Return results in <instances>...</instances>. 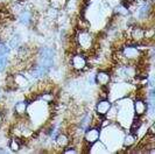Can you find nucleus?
I'll use <instances>...</instances> for the list:
<instances>
[{
  "label": "nucleus",
  "mask_w": 155,
  "mask_h": 154,
  "mask_svg": "<svg viewBox=\"0 0 155 154\" xmlns=\"http://www.w3.org/2000/svg\"><path fill=\"white\" fill-rule=\"evenodd\" d=\"M110 81H111V75H110L107 71H99L96 75V83L99 84L101 86L109 85Z\"/></svg>",
  "instance_id": "obj_8"
},
{
  "label": "nucleus",
  "mask_w": 155,
  "mask_h": 154,
  "mask_svg": "<svg viewBox=\"0 0 155 154\" xmlns=\"http://www.w3.org/2000/svg\"><path fill=\"white\" fill-rule=\"evenodd\" d=\"M19 20H20V22L22 23V25L28 26V25H31V22L33 21V15H31V12L23 11L22 13L19 15Z\"/></svg>",
  "instance_id": "obj_12"
},
{
  "label": "nucleus",
  "mask_w": 155,
  "mask_h": 154,
  "mask_svg": "<svg viewBox=\"0 0 155 154\" xmlns=\"http://www.w3.org/2000/svg\"><path fill=\"white\" fill-rule=\"evenodd\" d=\"M101 138V130L98 127H91L86 129V132L84 133V139L89 145L96 144Z\"/></svg>",
  "instance_id": "obj_3"
},
{
  "label": "nucleus",
  "mask_w": 155,
  "mask_h": 154,
  "mask_svg": "<svg viewBox=\"0 0 155 154\" xmlns=\"http://www.w3.org/2000/svg\"><path fill=\"white\" fill-rule=\"evenodd\" d=\"M120 57L123 59L121 65L127 64V62H137L142 57V53L139 50V48L134 46H125L120 52H119Z\"/></svg>",
  "instance_id": "obj_1"
},
{
  "label": "nucleus",
  "mask_w": 155,
  "mask_h": 154,
  "mask_svg": "<svg viewBox=\"0 0 155 154\" xmlns=\"http://www.w3.org/2000/svg\"><path fill=\"white\" fill-rule=\"evenodd\" d=\"M137 136L134 133H128L124 139V147H131L135 144Z\"/></svg>",
  "instance_id": "obj_13"
},
{
  "label": "nucleus",
  "mask_w": 155,
  "mask_h": 154,
  "mask_svg": "<svg viewBox=\"0 0 155 154\" xmlns=\"http://www.w3.org/2000/svg\"><path fill=\"white\" fill-rule=\"evenodd\" d=\"M133 108H134V113L137 117H141L143 116L148 110V104L142 99V98H137L134 100V104H133Z\"/></svg>",
  "instance_id": "obj_6"
},
{
  "label": "nucleus",
  "mask_w": 155,
  "mask_h": 154,
  "mask_svg": "<svg viewBox=\"0 0 155 154\" xmlns=\"http://www.w3.org/2000/svg\"><path fill=\"white\" fill-rule=\"evenodd\" d=\"M64 153L65 154H70V153L76 154L77 153V151H76V149H74V148H71V149H64Z\"/></svg>",
  "instance_id": "obj_19"
},
{
  "label": "nucleus",
  "mask_w": 155,
  "mask_h": 154,
  "mask_svg": "<svg viewBox=\"0 0 155 154\" xmlns=\"http://www.w3.org/2000/svg\"><path fill=\"white\" fill-rule=\"evenodd\" d=\"M86 59L84 55L82 54H76L71 57V67L76 71H82L86 68Z\"/></svg>",
  "instance_id": "obj_4"
},
{
  "label": "nucleus",
  "mask_w": 155,
  "mask_h": 154,
  "mask_svg": "<svg viewBox=\"0 0 155 154\" xmlns=\"http://www.w3.org/2000/svg\"><path fill=\"white\" fill-rule=\"evenodd\" d=\"M111 108H112L111 102L109 99H106V98H104V99H101L97 103V105H96V112H97V115L99 116H106L110 112Z\"/></svg>",
  "instance_id": "obj_5"
},
{
  "label": "nucleus",
  "mask_w": 155,
  "mask_h": 154,
  "mask_svg": "<svg viewBox=\"0 0 155 154\" xmlns=\"http://www.w3.org/2000/svg\"><path fill=\"white\" fill-rule=\"evenodd\" d=\"M69 142H70L69 137H68L67 134H64V133H61V134H58V136L56 137V144H57V146L61 147V148L67 147L69 145Z\"/></svg>",
  "instance_id": "obj_11"
},
{
  "label": "nucleus",
  "mask_w": 155,
  "mask_h": 154,
  "mask_svg": "<svg viewBox=\"0 0 155 154\" xmlns=\"http://www.w3.org/2000/svg\"><path fill=\"white\" fill-rule=\"evenodd\" d=\"M9 149L12 151V152H19L20 151V148H21V144H20V141L18 140V139H12L11 141H9Z\"/></svg>",
  "instance_id": "obj_14"
},
{
  "label": "nucleus",
  "mask_w": 155,
  "mask_h": 154,
  "mask_svg": "<svg viewBox=\"0 0 155 154\" xmlns=\"http://www.w3.org/2000/svg\"><path fill=\"white\" fill-rule=\"evenodd\" d=\"M116 13L119 14V15H127V14H128V7H127V6H123V5L117 6Z\"/></svg>",
  "instance_id": "obj_17"
},
{
  "label": "nucleus",
  "mask_w": 155,
  "mask_h": 154,
  "mask_svg": "<svg viewBox=\"0 0 155 154\" xmlns=\"http://www.w3.org/2000/svg\"><path fill=\"white\" fill-rule=\"evenodd\" d=\"M28 108V102L27 100H21V102H18L14 106V112L19 116H23L27 111Z\"/></svg>",
  "instance_id": "obj_10"
},
{
  "label": "nucleus",
  "mask_w": 155,
  "mask_h": 154,
  "mask_svg": "<svg viewBox=\"0 0 155 154\" xmlns=\"http://www.w3.org/2000/svg\"><path fill=\"white\" fill-rule=\"evenodd\" d=\"M150 12H152V5H150L149 2H145V4L139 8L138 16H139L140 20H145V19H148V18H149Z\"/></svg>",
  "instance_id": "obj_9"
},
{
  "label": "nucleus",
  "mask_w": 155,
  "mask_h": 154,
  "mask_svg": "<svg viewBox=\"0 0 155 154\" xmlns=\"http://www.w3.org/2000/svg\"><path fill=\"white\" fill-rule=\"evenodd\" d=\"M2 122H4V117H2V113L0 112V125L2 124Z\"/></svg>",
  "instance_id": "obj_20"
},
{
  "label": "nucleus",
  "mask_w": 155,
  "mask_h": 154,
  "mask_svg": "<svg viewBox=\"0 0 155 154\" xmlns=\"http://www.w3.org/2000/svg\"><path fill=\"white\" fill-rule=\"evenodd\" d=\"M131 38L137 43L142 42L146 38V29L140 27V26H134L132 28V32H131Z\"/></svg>",
  "instance_id": "obj_7"
},
{
  "label": "nucleus",
  "mask_w": 155,
  "mask_h": 154,
  "mask_svg": "<svg viewBox=\"0 0 155 154\" xmlns=\"http://www.w3.org/2000/svg\"><path fill=\"white\" fill-rule=\"evenodd\" d=\"M20 42H21V38H20V35H13V38H11V41H9V48H15V47H19L20 45Z\"/></svg>",
  "instance_id": "obj_16"
},
{
  "label": "nucleus",
  "mask_w": 155,
  "mask_h": 154,
  "mask_svg": "<svg viewBox=\"0 0 155 154\" xmlns=\"http://www.w3.org/2000/svg\"><path fill=\"white\" fill-rule=\"evenodd\" d=\"M77 42L78 46L82 50L87 52L93 47V38L92 35L86 31H81L77 34Z\"/></svg>",
  "instance_id": "obj_2"
},
{
  "label": "nucleus",
  "mask_w": 155,
  "mask_h": 154,
  "mask_svg": "<svg viewBox=\"0 0 155 154\" xmlns=\"http://www.w3.org/2000/svg\"><path fill=\"white\" fill-rule=\"evenodd\" d=\"M29 54H31V50H29L28 47H26V46L20 47V49H19V52H18V56H19L20 59H22V60H25L26 57H28Z\"/></svg>",
  "instance_id": "obj_15"
},
{
  "label": "nucleus",
  "mask_w": 155,
  "mask_h": 154,
  "mask_svg": "<svg viewBox=\"0 0 155 154\" xmlns=\"http://www.w3.org/2000/svg\"><path fill=\"white\" fill-rule=\"evenodd\" d=\"M41 98H42V99H45L46 102H48V103H50V102H53V93L45 92L42 96H41Z\"/></svg>",
  "instance_id": "obj_18"
},
{
  "label": "nucleus",
  "mask_w": 155,
  "mask_h": 154,
  "mask_svg": "<svg viewBox=\"0 0 155 154\" xmlns=\"http://www.w3.org/2000/svg\"><path fill=\"white\" fill-rule=\"evenodd\" d=\"M0 43H1V40H0Z\"/></svg>",
  "instance_id": "obj_21"
}]
</instances>
